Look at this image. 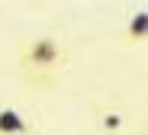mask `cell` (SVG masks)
<instances>
[{"mask_svg":"<svg viewBox=\"0 0 148 135\" xmlns=\"http://www.w3.org/2000/svg\"><path fill=\"white\" fill-rule=\"evenodd\" d=\"M148 39V10L138 7L129 19H126V29H122V42L126 45H145Z\"/></svg>","mask_w":148,"mask_h":135,"instance_id":"3957f363","label":"cell"},{"mask_svg":"<svg viewBox=\"0 0 148 135\" xmlns=\"http://www.w3.org/2000/svg\"><path fill=\"white\" fill-rule=\"evenodd\" d=\"M0 135H32L29 116L16 106H0Z\"/></svg>","mask_w":148,"mask_h":135,"instance_id":"7a4b0ae2","label":"cell"},{"mask_svg":"<svg viewBox=\"0 0 148 135\" xmlns=\"http://www.w3.org/2000/svg\"><path fill=\"white\" fill-rule=\"evenodd\" d=\"M100 125H103V132H113V135H116L122 125H126V116H122L119 110H106V113L100 116Z\"/></svg>","mask_w":148,"mask_h":135,"instance_id":"277c9868","label":"cell"},{"mask_svg":"<svg viewBox=\"0 0 148 135\" xmlns=\"http://www.w3.org/2000/svg\"><path fill=\"white\" fill-rule=\"evenodd\" d=\"M68 61H71L68 45L55 32H42V36L26 39L19 45V55H16L23 77L36 87H55L58 77L68 71Z\"/></svg>","mask_w":148,"mask_h":135,"instance_id":"6da1fadb","label":"cell"}]
</instances>
